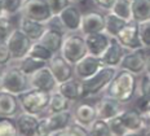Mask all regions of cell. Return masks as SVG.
I'll use <instances>...</instances> for the list:
<instances>
[{
	"instance_id": "cell-5",
	"label": "cell",
	"mask_w": 150,
	"mask_h": 136,
	"mask_svg": "<svg viewBox=\"0 0 150 136\" xmlns=\"http://www.w3.org/2000/svg\"><path fill=\"white\" fill-rule=\"evenodd\" d=\"M71 123H74V114L71 109L58 113H49L44 118H40L38 135H54L67 128Z\"/></svg>"
},
{
	"instance_id": "cell-33",
	"label": "cell",
	"mask_w": 150,
	"mask_h": 136,
	"mask_svg": "<svg viewBox=\"0 0 150 136\" xmlns=\"http://www.w3.org/2000/svg\"><path fill=\"white\" fill-rule=\"evenodd\" d=\"M88 132H89L91 136H111L108 121L101 119V118H97L89 126Z\"/></svg>"
},
{
	"instance_id": "cell-46",
	"label": "cell",
	"mask_w": 150,
	"mask_h": 136,
	"mask_svg": "<svg viewBox=\"0 0 150 136\" xmlns=\"http://www.w3.org/2000/svg\"><path fill=\"white\" fill-rule=\"evenodd\" d=\"M71 3H73V4H79V3H83L84 0H70Z\"/></svg>"
},
{
	"instance_id": "cell-31",
	"label": "cell",
	"mask_w": 150,
	"mask_h": 136,
	"mask_svg": "<svg viewBox=\"0 0 150 136\" xmlns=\"http://www.w3.org/2000/svg\"><path fill=\"white\" fill-rule=\"evenodd\" d=\"M29 56H33L35 58H39L42 61H45V62H49L51 58L54 56V53L52 52L51 49H48L47 47L43 44L42 42H34L31 48L29 51Z\"/></svg>"
},
{
	"instance_id": "cell-44",
	"label": "cell",
	"mask_w": 150,
	"mask_h": 136,
	"mask_svg": "<svg viewBox=\"0 0 150 136\" xmlns=\"http://www.w3.org/2000/svg\"><path fill=\"white\" fill-rule=\"evenodd\" d=\"M126 136H145V135H142V134H140V132H132V134H128Z\"/></svg>"
},
{
	"instance_id": "cell-25",
	"label": "cell",
	"mask_w": 150,
	"mask_h": 136,
	"mask_svg": "<svg viewBox=\"0 0 150 136\" xmlns=\"http://www.w3.org/2000/svg\"><path fill=\"white\" fill-rule=\"evenodd\" d=\"M119 115L131 134L132 132H140L144 130L141 113L137 109H123V112Z\"/></svg>"
},
{
	"instance_id": "cell-40",
	"label": "cell",
	"mask_w": 150,
	"mask_h": 136,
	"mask_svg": "<svg viewBox=\"0 0 150 136\" xmlns=\"http://www.w3.org/2000/svg\"><path fill=\"white\" fill-rule=\"evenodd\" d=\"M139 95L150 104V78L146 77L145 74L139 80Z\"/></svg>"
},
{
	"instance_id": "cell-41",
	"label": "cell",
	"mask_w": 150,
	"mask_h": 136,
	"mask_svg": "<svg viewBox=\"0 0 150 136\" xmlns=\"http://www.w3.org/2000/svg\"><path fill=\"white\" fill-rule=\"evenodd\" d=\"M53 16H58L66 7L71 4L70 0H47Z\"/></svg>"
},
{
	"instance_id": "cell-9",
	"label": "cell",
	"mask_w": 150,
	"mask_h": 136,
	"mask_svg": "<svg viewBox=\"0 0 150 136\" xmlns=\"http://www.w3.org/2000/svg\"><path fill=\"white\" fill-rule=\"evenodd\" d=\"M33 40L30 39L22 30L16 27L12 35L8 38L7 44L9 47V51L12 53V58L13 61H18V60L23 58L25 56L29 55V51L33 46Z\"/></svg>"
},
{
	"instance_id": "cell-36",
	"label": "cell",
	"mask_w": 150,
	"mask_h": 136,
	"mask_svg": "<svg viewBox=\"0 0 150 136\" xmlns=\"http://www.w3.org/2000/svg\"><path fill=\"white\" fill-rule=\"evenodd\" d=\"M53 136H91V135H89L87 127L80 126L74 122V123H71L67 128L57 132V134H54Z\"/></svg>"
},
{
	"instance_id": "cell-10",
	"label": "cell",
	"mask_w": 150,
	"mask_h": 136,
	"mask_svg": "<svg viewBox=\"0 0 150 136\" xmlns=\"http://www.w3.org/2000/svg\"><path fill=\"white\" fill-rule=\"evenodd\" d=\"M29 82H30V88L44 91V92H49V93L57 91L58 87V82L56 80L54 75L52 74L48 65L44 66L43 69H40V70H38L36 73H34L33 75H30Z\"/></svg>"
},
{
	"instance_id": "cell-1",
	"label": "cell",
	"mask_w": 150,
	"mask_h": 136,
	"mask_svg": "<svg viewBox=\"0 0 150 136\" xmlns=\"http://www.w3.org/2000/svg\"><path fill=\"white\" fill-rule=\"evenodd\" d=\"M137 91H139V80L136 75L123 69H118L110 84L105 90L104 96L111 97L124 105L135 99Z\"/></svg>"
},
{
	"instance_id": "cell-23",
	"label": "cell",
	"mask_w": 150,
	"mask_h": 136,
	"mask_svg": "<svg viewBox=\"0 0 150 136\" xmlns=\"http://www.w3.org/2000/svg\"><path fill=\"white\" fill-rule=\"evenodd\" d=\"M17 27L20 30H22L33 42H38V40L42 39L43 34L45 33L47 23L31 20V18L23 17V16H20V21H18Z\"/></svg>"
},
{
	"instance_id": "cell-21",
	"label": "cell",
	"mask_w": 150,
	"mask_h": 136,
	"mask_svg": "<svg viewBox=\"0 0 150 136\" xmlns=\"http://www.w3.org/2000/svg\"><path fill=\"white\" fill-rule=\"evenodd\" d=\"M95 105H96V109H97L98 118L105 119V121H109V119L119 115L124 109L122 103L108 96H104L102 99H100Z\"/></svg>"
},
{
	"instance_id": "cell-24",
	"label": "cell",
	"mask_w": 150,
	"mask_h": 136,
	"mask_svg": "<svg viewBox=\"0 0 150 136\" xmlns=\"http://www.w3.org/2000/svg\"><path fill=\"white\" fill-rule=\"evenodd\" d=\"M66 31L60 30V29H54V27H48L47 26L45 33L43 34L42 39L39 42H42L48 49H51L54 55L61 52L62 44H64L65 36H66Z\"/></svg>"
},
{
	"instance_id": "cell-47",
	"label": "cell",
	"mask_w": 150,
	"mask_h": 136,
	"mask_svg": "<svg viewBox=\"0 0 150 136\" xmlns=\"http://www.w3.org/2000/svg\"><path fill=\"white\" fill-rule=\"evenodd\" d=\"M144 135H145V136H150V130H148V131H146Z\"/></svg>"
},
{
	"instance_id": "cell-16",
	"label": "cell",
	"mask_w": 150,
	"mask_h": 136,
	"mask_svg": "<svg viewBox=\"0 0 150 136\" xmlns=\"http://www.w3.org/2000/svg\"><path fill=\"white\" fill-rule=\"evenodd\" d=\"M86 44H87V49H88V55L96 56L100 57L105 53V51L108 49V47L110 46L112 38L110 35L101 31V33H95V34H89L86 35Z\"/></svg>"
},
{
	"instance_id": "cell-7",
	"label": "cell",
	"mask_w": 150,
	"mask_h": 136,
	"mask_svg": "<svg viewBox=\"0 0 150 136\" xmlns=\"http://www.w3.org/2000/svg\"><path fill=\"white\" fill-rule=\"evenodd\" d=\"M148 51L149 49H145V48L127 51L119 69L132 73L136 77L144 75L146 71V66H148V61H149Z\"/></svg>"
},
{
	"instance_id": "cell-34",
	"label": "cell",
	"mask_w": 150,
	"mask_h": 136,
	"mask_svg": "<svg viewBox=\"0 0 150 136\" xmlns=\"http://www.w3.org/2000/svg\"><path fill=\"white\" fill-rule=\"evenodd\" d=\"M16 27L17 26L13 23L11 16H1L0 17V42H7Z\"/></svg>"
},
{
	"instance_id": "cell-8",
	"label": "cell",
	"mask_w": 150,
	"mask_h": 136,
	"mask_svg": "<svg viewBox=\"0 0 150 136\" xmlns=\"http://www.w3.org/2000/svg\"><path fill=\"white\" fill-rule=\"evenodd\" d=\"M21 16L44 23L54 17L47 0H25L21 9Z\"/></svg>"
},
{
	"instance_id": "cell-13",
	"label": "cell",
	"mask_w": 150,
	"mask_h": 136,
	"mask_svg": "<svg viewBox=\"0 0 150 136\" xmlns=\"http://www.w3.org/2000/svg\"><path fill=\"white\" fill-rule=\"evenodd\" d=\"M48 68L51 69L52 74L54 75V78H56V80L58 82V84L75 78L74 65L70 64L67 60H65L60 53L54 55L51 58V61L48 62Z\"/></svg>"
},
{
	"instance_id": "cell-20",
	"label": "cell",
	"mask_w": 150,
	"mask_h": 136,
	"mask_svg": "<svg viewBox=\"0 0 150 136\" xmlns=\"http://www.w3.org/2000/svg\"><path fill=\"white\" fill-rule=\"evenodd\" d=\"M21 112L22 109H21V103L17 95L0 90V117L16 118Z\"/></svg>"
},
{
	"instance_id": "cell-27",
	"label": "cell",
	"mask_w": 150,
	"mask_h": 136,
	"mask_svg": "<svg viewBox=\"0 0 150 136\" xmlns=\"http://www.w3.org/2000/svg\"><path fill=\"white\" fill-rule=\"evenodd\" d=\"M47 65H48V62L42 61V60L35 58V57H33V56L27 55V56H25L23 58L18 60L16 66H18L20 70L22 71L23 74H26L27 77H30V75H33L34 73H36L38 70L43 69Z\"/></svg>"
},
{
	"instance_id": "cell-35",
	"label": "cell",
	"mask_w": 150,
	"mask_h": 136,
	"mask_svg": "<svg viewBox=\"0 0 150 136\" xmlns=\"http://www.w3.org/2000/svg\"><path fill=\"white\" fill-rule=\"evenodd\" d=\"M109 123V128H110V132H111V136H126L128 134H131L128 131V128L126 127V125L122 121L120 115H117L114 118L109 119L108 121Z\"/></svg>"
},
{
	"instance_id": "cell-48",
	"label": "cell",
	"mask_w": 150,
	"mask_h": 136,
	"mask_svg": "<svg viewBox=\"0 0 150 136\" xmlns=\"http://www.w3.org/2000/svg\"><path fill=\"white\" fill-rule=\"evenodd\" d=\"M3 70H4V68H1V66H0V77H1V74H3Z\"/></svg>"
},
{
	"instance_id": "cell-37",
	"label": "cell",
	"mask_w": 150,
	"mask_h": 136,
	"mask_svg": "<svg viewBox=\"0 0 150 136\" xmlns=\"http://www.w3.org/2000/svg\"><path fill=\"white\" fill-rule=\"evenodd\" d=\"M25 0H1L3 9L7 16L13 17L16 14H21V9H22Z\"/></svg>"
},
{
	"instance_id": "cell-17",
	"label": "cell",
	"mask_w": 150,
	"mask_h": 136,
	"mask_svg": "<svg viewBox=\"0 0 150 136\" xmlns=\"http://www.w3.org/2000/svg\"><path fill=\"white\" fill-rule=\"evenodd\" d=\"M126 53H127V49L124 48L115 38H112L110 46L108 47V49L105 51V53L101 56V61L105 66L119 69L122 61H123L124 56H126Z\"/></svg>"
},
{
	"instance_id": "cell-4",
	"label": "cell",
	"mask_w": 150,
	"mask_h": 136,
	"mask_svg": "<svg viewBox=\"0 0 150 136\" xmlns=\"http://www.w3.org/2000/svg\"><path fill=\"white\" fill-rule=\"evenodd\" d=\"M18 99H20L22 112L40 115L48 109L49 101H51V93L30 88V90L25 91L23 93H21Z\"/></svg>"
},
{
	"instance_id": "cell-39",
	"label": "cell",
	"mask_w": 150,
	"mask_h": 136,
	"mask_svg": "<svg viewBox=\"0 0 150 136\" xmlns=\"http://www.w3.org/2000/svg\"><path fill=\"white\" fill-rule=\"evenodd\" d=\"M12 61H13V58H12V53L9 51L7 42H0V66L7 68L11 65Z\"/></svg>"
},
{
	"instance_id": "cell-32",
	"label": "cell",
	"mask_w": 150,
	"mask_h": 136,
	"mask_svg": "<svg viewBox=\"0 0 150 136\" xmlns=\"http://www.w3.org/2000/svg\"><path fill=\"white\" fill-rule=\"evenodd\" d=\"M0 136H20L14 118L0 117Z\"/></svg>"
},
{
	"instance_id": "cell-43",
	"label": "cell",
	"mask_w": 150,
	"mask_h": 136,
	"mask_svg": "<svg viewBox=\"0 0 150 136\" xmlns=\"http://www.w3.org/2000/svg\"><path fill=\"white\" fill-rule=\"evenodd\" d=\"M145 75L150 78V57H149V61H148V66H146V71H145Z\"/></svg>"
},
{
	"instance_id": "cell-15",
	"label": "cell",
	"mask_w": 150,
	"mask_h": 136,
	"mask_svg": "<svg viewBox=\"0 0 150 136\" xmlns=\"http://www.w3.org/2000/svg\"><path fill=\"white\" fill-rule=\"evenodd\" d=\"M105 31V14L97 11H89L83 13L82 26H80V34L84 36L89 34L101 33Z\"/></svg>"
},
{
	"instance_id": "cell-19",
	"label": "cell",
	"mask_w": 150,
	"mask_h": 136,
	"mask_svg": "<svg viewBox=\"0 0 150 136\" xmlns=\"http://www.w3.org/2000/svg\"><path fill=\"white\" fill-rule=\"evenodd\" d=\"M16 125H17L20 136H36L39 128L40 117L31 114L27 112H21L16 117Z\"/></svg>"
},
{
	"instance_id": "cell-30",
	"label": "cell",
	"mask_w": 150,
	"mask_h": 136,
	"mask_svg": "<svg viewBox=\"0 0 150 136\" xmlns=\"http://www.w3.org/2000/svg\"><path fill=\"white\" fill-rule=\"evenodd\" d=\"M110 12H112L114 14L119 16L120 18L126 21H133V16H132V3L131 0H115L114 5L111 7Z\"/></svg>"
},
{
	"instance_id": "cell-22",
	"label": "cell",
	"mask_w": 150,
	"mask_h": 136,
	"mask_svg": "<svg viewBox=\"0 0 150 136\" xmlns=\"http://www.w3.org/2000/svg\"><path fill=\"white\" fill-rule=\"evenodd\" d=\"M57 91L64 95L66 99L70 100L71 103H76V101L86 99L83 82L76 78H73V79H70V80L60 83L57 87Z\"/></svg>"
},
{
	"instance_id": "cell-28",
	"label": "cell",
	"mask_w": 150,
	"mask_h": 136,
	"mask_svg": "<svg viewBox=\"0 0 150 136\" xmlns=\"http://www.w3.org/2000/svg\"><path fill=\"white\" fill-rule=\"evenodd\" d=\"M133 21L137 23L150 20V0H131Z\"/></svg>"
},
{
	"instance_id": "cell-42",
	"label": "cell",
	"mask_w": 150,
	"mask_h": 136,
	"mask_svg": "<svg viewBox=\"0 0 150 136\" xmlns=\"http://www.w3.org/2000/svg\"><path fill=\"white\" fill-rule=\"evenodd\" d=\"M93 3H95L97 7H100L101 9H104V11L109 12L111 9V7L114 5L115 0H92Z\"/></svg>"
},
{
	"instance_id": "cell-3",
	"label": "cell",
	"mask_w": 150,
	"mask_h": 136,
	"mask_svg": "<svg viewBox=\"0 0 150 136\" xmlns=\"http://www.w3.org/2000/svg\"><path fill=\"white\" fill-rule=\"evenodd\" d=\"M60 55L73 65H75L78 61H80L84 56L88 55L86 38H84L83 34L67 33L66 36H65Z\"/></svg>"
},
{
	"instance_id": "cell-12",
	"label": "cell",
	"mask_w": 150,
	"mask_h": 136,
	"mask_svg": "<svg viewBox=\"0 0 150 136\" xmlns=\"http://www.w3.org/2000/svg\"><path fill=\"white\" fill-rule=\"evenodd\" d=\"M115 39L127 51L144 48L141 44V39H140V34H139V23L135 21L128 22L126 26L123 27V30L115 36Z\"/></svg>"
},
{
	"instance_id": "cell-45",
	"label": "cell",
	"mask_w": 150,
	"mask_h": 136,
	"mask_svg": "<svg viewBox=\"0 0 150 136\" xmlns=\"http://www.w3.org/2000/svg\"><path fill=\"white\" fill-rule=\"evenodd\" d=\"M1 16H5V13H4V9H3L1 0H0V17H1Z\"/></svg>"
},
{
	"instance_id": "cell-49",
	"label": "cell",
	"mask_w": 150,
	"mask_h": 136,
	"mask_svg": "<svg viewBox=\"0 0 150 136\" xmlns=\"http://www.w3.org/2000/svg\"><path fill=\"white\" fill-rule=\"evenodd\" d=\"M36 136H53V135H36Z\"/></svg>"
},
{
	"instance_id": "cell-14",
	"label": "cell",
	"mask_w": 150,
	"mask_h": 136,
	"mask_svg": "<svg viewBox=\"0 0 150 136\" xmlns=\"http://www.w3.org/2000/svg\"><path fill=\"white\" fill-rule=\"evenodd\" d=\"M66 33H79L82 26L83 13L75 4L71 3L57 16Z\"/></svg>"
},
{
	"instance_id": "cell-2",
	"label": "cell",
	"mask_w": 150,
	"mask_h": 136,
	"mask_svg": "<svg viewBox=\"0 0 150 136\" xmlns=\"http://www.w3.org/2000/svg\"><path fill=\"white\" fill-rule=\"evenodd\" d=\"M0 83H1V88L4 91H8L17 96H20L25 91L30 90L29 77L23 74L20 70V68L16 65H9L4 68L1 77H0Z\"/></svg>"
},
{
	"instance_id": "cell-29",
	"label": "cell",
	"mask_w": 150,
	"mask_h": 136,
	"mask_svg": "<svg viewBox=\"0 0 150 136\" xmlns=\"http://www.w3.org/2000/svg\"><path fill=\"white\" fill-rule=\"evenodd\" d=\"M71 106V101L66 99L62 93H60L58 91L51 93V101H49V105L47 112L49 113H58V112H64V110H69Z\"/></svg>"
},
{
	"instance_id": "cell-38",
	"label": "cell",
	"mask_w": 150,
	"mask_h": 136,
	"mask_svg": "<svg viewBox=\"0 0 150 136\" xmlns=\"http://www.w3.org/2000/svg\"><path fill=\"white\" fill-rule=\"evenodd\" d=\"M139 34L142 47L145 49H150V20L139 23Z\"/></svg>"
},
{
	"instance_id": "cell-26",
	"label": "cell",
	"mask_w": 150,
	"mask_h": 136,
	"mask_svg": "<svg viewBox=\"0 0 150 136\" xmlns=\"http://www.w3.org/2000/svg\"><path fill=\"white\" fill-rule=\"evenodd\" d=\"M128 23V21L120 18L119 16L114 14L112 12H106L105 14V33L111 38H115L123 30V27Z\"/></svg>"
},
{
	"instance_id": "cell-6",
	"label": "cell",
	"mask_w": 150,
	"mask_h": 136,
	"mask_svg": "<svg viewBox=\"0 0 150 136\" xmlns=\"http://www.w3.org/2000/svg\"><path fill=\"white\" fill-rule=\"evenodd\" d=\"M118 69L109 68V66H104L97 74H95L92 78L87 79L83 82L84 92H86V99L92 96H97V95L105 92V90L110 84V82L114 78L115 73Z\"/></svg>"
},
{
	"instance_id": "cell-18",
	"label": "cell",
	"mask_w": 150,
	"mask_h": 136,
	"mask_svg": "<svg viewBox=\"0 0 150 136\" xmlns=\"http://www.w3.org/2000/svg\"><path fill=\"white\" fill-rule=\"evenodd\" d=\"M73 114H74V122L80 126H84L87 128L98 118L96 105L89 103L76 104L73 109Z\"/></svg>"
},
{
	"instance_id": "cell-11",
	"label": "cell",
	"mask_w": 150,
	"mask_h": 136,
	"mask_svg": "<svg viewBox=\"0 0 150 136\" xmlns=\"http://www.w3.org/2000/svg\"><path fill=\"white\" fill-rule=\"evenodd\" d=\"M104 66L105 65L102 64L100 57L87 55L74 65L75 78L79 79V80H87V79L92 78L95 74H97Z\"/></svg>"
}]
</instances>
